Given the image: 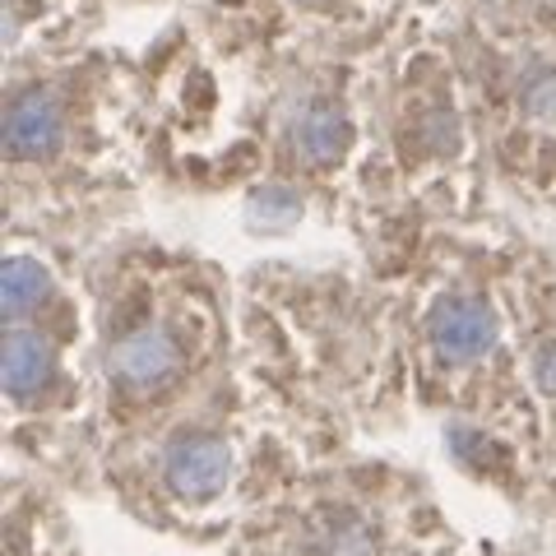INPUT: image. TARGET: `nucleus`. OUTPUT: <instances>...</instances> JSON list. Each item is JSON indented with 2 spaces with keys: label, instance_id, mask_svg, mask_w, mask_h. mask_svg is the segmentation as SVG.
<instances>
[{
  "label": "nucleus",
  "instance_id": "6e6552de",
  "mask_svg": "<svg viewBox=\"0 0 556 556\" xmlns=\"http://www.w3.org/2000/svg\"><path fill=\"white\" fill-rule=\"evenodd\" d=\"M0 298H5V320H24L47 298V269L28 255H14L5 265V292Z\"/></svg>",
  "mask_w": 556,
  "mask_h": 556
},
{
  "label": "nucleus",
  "instance_id": "1a4fd4ad",
  "mask_svg": "<svg viewBox=\"0 0 556 556\" xmlns=\"http://www.w3.org/2000/svg\"><path fill=\"white\" fill-rule=\"evenodd\" d=\"M519 108H525L533 121L556 116V70L552 65H538L519 79Z\"/></svg>",
  "mask_w": 556,
  "mask_h": 556
},
{
  "label": "nucleus",
  "instance_id": "0eeeda50",
  "mask_svg": "<svg viewBox=\"0 0 556 556\" xmlns=\"http://www.w3.org/2000/svg\"><path fill=\"white\" fill-rule=\"evenodd\" d=\"M311 556H376V538L357 515H329L311 533Z\"/></svg>",
  "mask_w": 556,
  "mask_h": 556
},
{
  "label": "nucleus",
  "instance_id": "423d86ee",
  "mask_svg": "<svg viewBox=\"0 0 556 556\" xmlns=\"http://www.w3.org/2000/svg\"><path fill=\"white\" fill-rule=\"evenodd\" d=\"M348 116L339 108H329V102H320V108H311L302 116V126H298V149L306 153V163H339V153L348 149Z\"/></svg>",
  "mask_w": 556,
  "mask_h": 556
},
{
  "label": "nucleus",
  "instance_id": "7ed1b4c3",
  "mask_svg": "<svg viewBox=\"0 0 556 556\" xmlns=\"http://www.w3.org/2000/svg\"><path fill=\"white\" fill-rule=\"evenodd\" d=\"M181 367V343L167 325H139L130 329L126 339H116L112 357H108V371L116 386L126 390H153L172 380Z\"/></svg>",
  "mask_w": 556,
  "mask_h": 556
},
{
  "label": "nucleus",
  "instance_id": "9b49d317",
  "mask_svg": "<svg viewBox=\"0 0 556 556\" xmlns=\"http://www.w3.org/2000/svg\"><path fill=\"white\" fill-rule=\"evenodd\" d=\"M533 376H538V386H543V390H556V339H547L543 348H538Z\"/></svg>",
  "mask_w": 556,
  "mask_h": 556
},
{
  "label": "nucleus",
  "instance_id": "f257e3e1",
  "mask_svg": "<svg viewBox=\"0 0 556 556\" xmlns=\"http://www.w3.org/2000/svg\"><path fill=\"white\" fill-rule=\"evenodd\" d=\"M65 139V108L61 98L42 89V84H28L10 98L5 108V149L14 163H42L61 149Z\"/></svg>",
  "mask_w": 556,
  "mask_h": 556
},
{
  "label": "nucleus",
  "instance_id": "f03ea898",
  "mask_svg": "<svg viewBox=\"0 0 556 556\" xmlns=\"http://www.w3.org/2000/svg\"><path fill=\"white\" fill-rule=\"evenodd\" d=\"M163 478L181 501H208V496H218L232 478V450L218 437H204V431L181 437V441L167 445Z\"/></svg>",
  "mask_w": 556,
  "mask_h": 556
},
{
  "label": "nucleus",
  "instance_id": "39448f33",
  "mask_svg": "<svg viewBox=\"0 0 556 556\" xmlns=\"http://www.w3.org/2000/svg\"><path fill=\"white\" fill-rule=\"evenodd\" d=\"M51 343L42 334H33V329H14L5 339V390L14 399H28L38 394L47 380H51Z\"/></svg>",
  "mask_w": 556,
  "mask_h": 556
},
{
  "label": "nucleus",
  "instance_id": "9d476101",
  "mask_svg": "<svg viewBox=\"0 0 556 556\" xmlns=\"http://www.w3.org/2000/svg\"><path fill=\"white\" fill-rule=\"evenodd\" d=\"M298 214H302V200L292 195L288 186H269V190H260V195L251 200V218L265 223V228H288Z\"/></svg>",
  "mask_w": 556,
  "mask_h": 556
},
{
  "label": "nucleus",
  "instance_id": "20e7f679",
  "mask_svg": "<svg viewBox=\"0 0 556 556\" xmlns=\"http://www.w3.org/2000/svg\"><path fill=\"white\" fill-rule=\"evenodd\" d=\"M427 334H431V348H437L445 362H478L486 348L496 343V316L482 298L455 292V298H445L437 311H431Z\"/></svg>",
  "mask_w": 556,
  "mask_h": 556
}]
</instances>
